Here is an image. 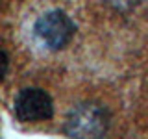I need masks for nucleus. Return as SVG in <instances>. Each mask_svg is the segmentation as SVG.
Returning a JSON list of instances; mask_svg holds the SVG:
<instances>
[{
	"instance_id": "obj_1",
	"label": "nucleus",
	"mask_w": 148,
	"mask_h": 139,
	"mask_svg": "<svg viewBox=\"0 0 148 139\" xmlns=\"http://www.w3.org/2000/svg\"><path fill=\"white\" fill-rule=\"evenodd\" d=\"M63 130L69 139H106L109 115L96 102H82L69 111Z\"/></svg>"
},
{
	"instance_id": "obj_2",
	"label": "nucleus",
	"mask_w": 148,
	"mask_h": 139,
	"mask_svg": "<svg viewBox=\"0 0 148 139\" xmlns=\"http://www.w3.org/2000/svg\"><path fill=\"white\" fill-rule=\"evenodd\" d=\"M34 34L48 50H61L72 41L76 24L61 9H50L35 21Z\"/></svg>"
},
{
	"instance_id": "obj_3",
	"label": "nucleus",
	"mask_w": 148,
	"mask_h": 139,
	"mask_svg": "<svg viewBox=\"0 0 148 139\" xmlns=\"http://www.w3.org/2000/svg\"><path fill=\"white\" fill-rule=\"evenodd\" d=\"M13 113L21 122H43L52 119L54 100L41 87H24L15 95Z\"/></svg>"
},
{
	"instance_id": "obj_4",
	"label": "nucleus",
	"mask_w": 148,
	"mask_h": 139,
	"mask_svg": "<svg viewBox=\"0 0 148 139\" xmlns=\"http://www.w3.org/2000/svg\"><path fill=\"white\" fill-rule=\"evenodd\" d=\"M8 69H9V56L4 48H0V80L8 74Z\"/></svg>"
}]
</instances>
